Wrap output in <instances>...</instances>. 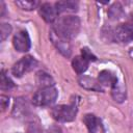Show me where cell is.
<instances>
[{"mask_svg":"<svg viewBox=\"0 0 133 133\" xmlns=\"http://www.w3.org/2000/svg\"><path fill=\"white\" fill-rule=\"evenodd\" d=\"M15 86V83L12 82V80L6 75V73L4 71L1 72V81H0V88L2 90H8L10 88H12Z\"/></svg>","mask_w":133,"mask_h":133,"instance_id":"obj_19","label":"cell"},{"mask_svg":"<svg viewBox=\"0 0 133 133\" xmlns=\"http://www.w3.org/2000/svg\"><path fill=\"white\" fill-rule=\"evenodd\" d=\"M43 129H42V126L38 122L36 121H31L29 124H28V127H27V133H42Z\"/></svg>","mask_w":133,"mask_h":133,"instance_id":"obj_20","label":"cell"},{"mask_svg":"<svg viewBox=\"0 0 133 133\" xmlns=\"http://www.w3.org/2000/svg\"><path fill=\"white\" fill-rule=\"evenodd\" d=\"M52 29L55 31V33L58 36L70 42L71 39L75 38L79 33L80 20L76 16L60 17L55 22V25Z\"/></svg>","mask_w":133,"mask_h":133,"instance_id":"obj_1","label":"cell"},{"mask_svg":"<svg viewBox=\"0 0 133 133\" xmlns=\"http://www.w3.org/2000/svg\"><path fill=\"white\" fill-rule=\"evenodd\" d=\"M0 35H1V39L4 41L6 37H8V35L11 32V26L7 23H2L1 24V28H0Z\"/></svg>","mask_w":133,"mask_h":133,"instance_id":"obj_21","label":"cell"},{"mask_svg":"<svg viewBox=\"0 0 133 133\" xmlns=\"http://www.w3.org/2000/svg\"><path fill=\"white\" fill-rule=\"evenodd\" d=\"M88 64H89V61L86 58H84L82 55L81 56H76L72 61L73 69L77 74H83L87 70Z\"/></svg>","mask_w":133,"mask_h":133,"instance_id":"obj_14","label":"cell"},{"mask_svg":"<svg viewBox=\"0 0 133 133\" xmlns=\"http://www.w3.org/2000/svg\"><path fill=\"white\" fill-rule=\"evenodd\" d=\"M12 44L15 49L19 52H27L31 46L30 37L25 30H20L14 35Z\"/></svg>","mask_w":133,"mask_h":133,"instance_id":"obj_6","label":"cell"},{"mask_svg":"<svg viewBox=\"0 0 133 133\" xmlns=\"http://www.w3.org/2000/svg\"><path fill=\"white\" fill-rule=\"evenodd\" d=\"M81 55H82L84 58H86L88 61H91V60L95 61V60L97 59L96 56H95L87 48H82V49H81Z\"/></svg>","mask_w":133,"mask_h":133,"instance_id":"obj_22","label":"cell"},{"mask_svg":"<svg viewBox=\"0 0 133 133\" xmlns=\"http://www.w3.org/2000/svg\"><path fill=\"white\" fill-rule=\"evenodd\" d=\"M16 4L24 10H32L38 6L39 2L35 0H21V1H16Z\"/></svg>","mask_w":133,"mask_h":133,"instance_id":"obj_18","label":"cell"},{"mask_svg":"<svg viewBox=\"0 0 133 133\" xmlns=\"http://www.w3.org/2000/svg\"><path fill=\"white\" fill-rule=\"evenodd\" d=\"M58 96V91L54 86L42 87L32 97V103L35 106H49L52 105Z\"/></svg>","mask_w":133,"mask_h":133,"instance_id":"obj_2","label":"cell"},{"mask_svg":"<svg viewBox=\"0 0 133 133\" xmlns=\"http://www.w3.org/2000/svg\"><path fill=\"white\" fill-rule=\"evenodd\" d=\"M50 38H51L52 43L54 44V46L57 48V50L63 56L69 57L71 55L72 50H71V45H70V42L69 41H66V39L58 36L53 29L50 30Z\"/></svg>","mask_w":133,"mask_h":133,"instance_id":"obj_7","label":"cell"},{"mask_svg":"<svg viewBox=\"0 0 133 133\" xmlns=\"http://www.w3.org/2000/svg\"><path fill=\"white\" fill-rule=\"evenodd\" d=\"M36 65H37L36 59L30 55H27V56L22 57L18 62H16L14 64L11 72L16 77L20 78V77L24 76L26 73L32 71Z\"/></svg>","mask_w":133,"mask_h":133,"instance_id":"obj_4","label":"cell"},{"mask_svg":"<svg viewBox=\"0 0 133 133\" xmlns=\"http://www.w3.org/2000/svg\"><path fill=\"white\" fill-rule=\"evenodd\" d=\"M39 15L47 23H53L57 18V9L50 3H43L39 6Z\"/></svg>","mask_w":133,"mask_h":133,"instance_id":"obj_8","label":"cell"},{"mask_svg":"<svg viewBox=\"0 0 133 133\" xmlns=\"http://www.w3.org/2000/svg\"><path fill=\"white\" fill-rule=\"evenodd\" d=\"M111 95H112V98L114 99V101L122 103L126 99V87L123 85L122 82L117 81V83L111 88Z\"/></svg>","mask_w":133,"mask_h":133,"instance_id":"obj_15","label":"cell"},{"mask_svg":"<svg viewBox=\"0 0 133 133\" xmlns=\"http://www.w3.org/2000/svg\"><path fill=\"white\" fill-rule=\"evenodd\" d=\"M108 16L111 20H118L124 17V9L119 3H113L108 9Z\"/></svg>","mask_w":133,"mask_h":133,"instance_id":"obj_16","label":"cell"},{"mask_svg":"<svg viewBox=\"0 0 133 133\" xmlns=\"http://www.w3.org/2000/svg\"><path fill=\"white\" fill-rule=\"evenodd\" d=\"M77 114L76 105H58L51 109L52 117L59 123H68L75 119Z\"/></svg>","mask_w":133,"mask_h":133,"instance_id":"obj_3","label":"cell"},{"mask_svg":"<svg viewBox=\"0 0 133 133\" xmlns=\"http://www.w3.org/2000/svg\"><path fill=\"white\" fill-rule=\"evenodd\" d=\"M0 103H1L2 111H4V110L8 107V104H9V99H8V97L1 96V97H0Z\"/></svg>","mask_w":133,"mask_h":133,"instance_id":"obj_23","label":"cell"},{"mask_svg":"<svg viewBox=\"0 0 133 133\" xmlns=\"http://www.w3.org/2000/svg\"><path fill=\"white\" fill-rule=\"evenodd\" d=\"M114 38L123 44H128L133 39V27L129 24H119L113 32Z\"/></svg>","mask_w":133,"mask_h":133,"instance_id":"obj_5","label":"cell"},{"mask_svg":"<svg viewBox=\"0 0 133 133\" xmlns=\"http://www.w3.org/2000/svg\"><path fill=\"white\" fill-rule=\"evenodd\" d=\"M83 122L89 133H98L101 130V121L95 114H85L83 117Z\"/></svg>","mask_w":133,"mask_h":133,"instance_id":"obj_11","label":"cell"},{"mask_svg":"<svg viewBox=\"0 0 133 133\" xmlns=\"http://www.w3.org/2000/svg\"><path fill=\"white\" fill-rule=\"evenodd\" d=\"M36 82L42 87L53 86V79H52V77L49 74H47L45 72H42V71L36 74Z\"/></svg>","mask_w":133,"mask_h":133,"instance_id":"obj_17","label":"cell"},{"mask_svg":"<svg viewBox=\"0 0 133 133\" xmlns=\"http://www.w3.org/2000/svg\"><path fill=\"white\" fill-rule=\"evenodd\" d=\"M98 81L101 85L103 86H109V87H113L116 83H117V78L116 76L110 72V71H107V70H104L102 72L99 73V76H98Z\"/></svg>","mask_w":133,"mask_h":133,"instance_id":"obj_9","label":"cell"},{"mask_svg":"<svg viewBox=\"0 0 133 133\" xmlns=\"http://www.w3.org/2000/svg\"><path fill=\"white\" fill-rule=\"evenodd\" d=\"M28 112H29V107H28V104L26 102V99H22V98L17 99L15 106H14V109H12V115L15 117L20 118V117L27 116Z\"/></svg>","mask_w":133,"mask_h":133,"instance_id":"obj_10","label":"cell"},{"mask_svg":"<svg viewBox=\"0 0 133 133\" xmlns=\"http://www.w3.org/2000/svg\"><path fill=\"white\" fill-rule=\"evenodd\" d=\"M47 133H62V131L58 126H52L47 130Z\"/></svg>","mask_w":133,"mask_h":133,"instance_id":"obj_24","label":"cell"},{"mask_svg":"<svg viewBox=\"0 0 133 133\" xmlns=\"http://www.w3.org/2000/svg\"><path fill=\"white\" fill-rule=\"evenodd\" d=\"M55 8L57 12H74L78 10V2L77 1H58L55 3Z\"/></svg>","mask_w":133,"mask_h":133,"instance_id":"obj_13","label":"cell"},{"mask_svg":"<svg viewBox=\"0 0 133 133\" xmlns=\"http://www.w3.org/2000/svg\"><path fill=\"white\" fill-rule=\"evenodd\" d=\"M79 84L89 90H95V91H102V85L99 83V81H96L94 78L87 77V76H81L78 80Z\"/></svg>","mask_w":133,"mask_h":133,"instance_id":"obj_12","label":"cell"}]
</instances>
